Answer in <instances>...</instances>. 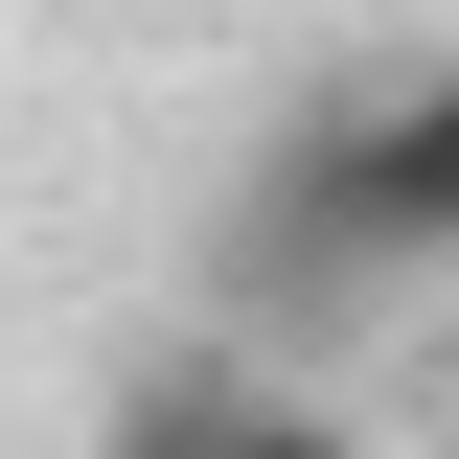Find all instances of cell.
Returning a JSON list of instances; mask_svg holds the SVG:
<instances>
[{
  "mask_svg": "<svg viewBox=\"0 0 459 459\" xmlns=\"http://www.w3.org/2000/svg\"><path fill=\"white\" fill-rule=\"evenodd\" d=\"M459 276V47H391V69H322V92L253 138V207H230V322H368V299Z\"/></svg>",
  "mask_w": 459,
  "mask_h": 459,
  "instance_id": "6da1fadb",
  "label": "cell"
},
{
  "mask_svg": "<svg viewBox=\"0 0 459 459\" xmlns=\"http://www.w3.org/2000/svg\"><path fill=\"white\" fill-rule=\"evenodd\" d=\"M230 413H253V344H161V368H115L92 459H230Z\"/></svg>",
  "mask_w": 459,
  "mask_h": 459,
  "instance_id": "7a4b0ae2",
  "label": "cell"
},
{
  "mask_svg": "<svg viewBox=\"0 0 459 459\" xmlns=\"http://www.w3.org/2000/svg\"><path fill=\"white\" fill-rule=\"evenodd\" d=\"M230 459H368V437H344L322 391H276V368H253V413H230Z\"/></svg>",
  "mask_w": 459,
  "mask_h": 459,
  "instance_id": "3957f363",
  "label": "cell"
}]
</instances>
